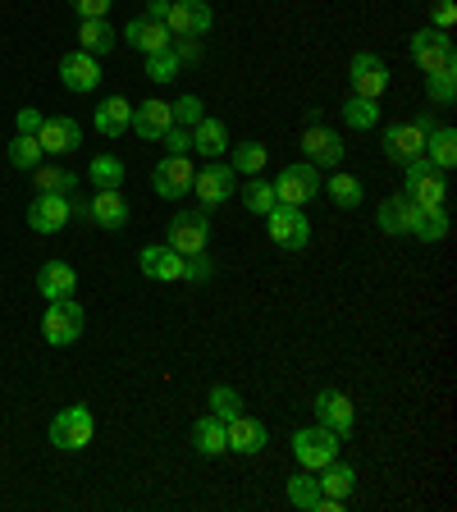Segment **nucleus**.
<instances>
[{"label": "nucleus", "mask_w": 457, "mask_h": 512, "mask_svg": "<svg viewBox=\"0 0 457 512\" xmlns=\"http://www.w3.org/2000/svg\"><path fill=\"white\" fill-rule=\"evenodd\" d=\"M110 5H115V0H69V10H74L78 19H106Z\"/></svg>", "instance_id": "nucleus-46"}, {"label": "nucleus", "mask_w": 457, "mask_h": 512, "mask_svg": "<svg viewBox=\"0 0 457 512\" xmlns=\"http://www.w3.org/2000/svg\"><path fill=\"white\" fill-rule=\"evenodd\" d=\"M42 110H32V106H23L19 110V133H37V128H42Z\"/></svg>", "instance_id": "nucleus-49"}, {"label": "nucleus", "mask_w": 457, "mask_h": 512, "mask_svg": "<svg viewBox=\"0 0 457 512\" xmlns=\"http://www.w3.org/2000/svg\"><path fill=\"white\" fill-rule=\"evenodd\" d=\"M426 96L435 106H453L457 101V74H426Z\"/></svg>", "instance_id": "nucleus-44"}, {"label": "nucleus", "mask_w": 457, "mask_h": 512, "mask_svg": "<svg viewBox=\"0 0 457 512\" xmlns=\"http://www.w3.org/2000/svg\"><path fill=\"white\" fill-rule=\"evenodd\" d=\"M138 266H142V275L156 279V284H174V279H183V256L174 252L170 243L142 247V252H138Z\"/></svg>", "instance_id": "nucleus-19"}, {"label": "nucleus", "mask_w": 457, "mask_h": 512, "mask_svg": "<svg viewBox=\"0 0 457 512\" xmlns=\"http://www.w3.org/2000/svg\"><path fill=\"white\" fill-rule=\"evenodd\" d=\"M275 188V202H284V206H307V202H316L320 197V170L311 165V160H302V165H284L279 170V179L270 183Z\"/></svg>", "instance_id": "nucleus-2"}, {"label": "nucleus", "mask_w": 457, "mask_h": 512, "mask_svg": "<svg viewBox=\"0 0 457 512\" xmlns=\"http://www.w3.org/2000/svg\"><path fill=\"white\" fill-rule=\"evenodd\" d=\"M316 480H320V494H325V499H339V503L348 499L352 490H357V471H352V467H343L339 458H334V462H325V467L316 471Z\"/></svg>", "instance_id": "nucleus-28"}, {"label": "nucleus", "mask_w": 457, "mask_h": 512, "mask_svg": "<svg viewBox=\"0 0 457 512\" xmlns=\"http://www.w3.org/2000/svg\"><path fill=\"white\" fill-rule=\"evenodd\" d=\"M60 83L69 87V92H78V96L96 92V87H101V64H96V55L69 51V55L60 60Z\"/></svg>", "instance_id": "nucleus-17"}, {"label": "nucleus", "mask_w": 457, "mask_h": 512, "mask_svg": "<svg viewBox=\"0 0 457 512\" xmlns=\"http://www.w3.org/2000/svg\"><path fill=\"white\" fill-rule=\"evenodd\" d=\"M238 412H243V398H238V389H229V384H215V389H211V416H220V421H234Z\"/></svg>", "instance_id": "nucleus-41"}, {"label": "nucleus", "mask_w": 457, "mask_h": 512, "mask_svg": "<svg viewBox=\"0 0 457 512\" xmlns=\"http://www.w3.org/2000/svg\"><path fill=\"white\" fill-rule=\"evenodd\" d=\"M165 243L174 247L179 256H192V252H206V243H211V211H183L170 220V229H165Z\"/></svg>", "instance_id": "nucleus-5"}, {"label": "nucleus", "mask_w": 457, "mask_h": 512, "mask_svg": "<svg viewBox=\"0 0 457 512\" xmlns=\"http://www.w3.org/2000/svg\"><path fill=\"white\" fill-rule=\"evenodd\" d=\"M119 37H124V42L133 46V51H142V55H156V51H165V46L174 42L170 28H165V23H156V19H147V14L128 23V28L119 32Z\"/></svg>", "instance_id": "nucleus-22"}, {"label": "nucleus", "mask_w": 457, "mask_h": 512, "mask_svg": "<svg viewBox=\"0 0 457 512\" xmlns=\"http://www.w3.org/2000/svg\"><path fill=\"white\" fill-rule=\"evenodd\" d=\"M211 275H215V261H211V256H202V252L183 256V279H188V284H206Z\"/></svg>", "instance_id": "nucleus-45"}, {"label": "nucleus", "mask_w": 457, "mask_h": 512, "mask_svg": "<svg viewBox=\"0 0 457 512\" xmlns=\"http://www.w3.org/2000/svg\"><path fill=\"white\" fill-rule=\"evenodd\" d=\"M311 407H316V421H320V426L334 430L339 439H348L352 426H357V407H352V398L339 394V389H320V398Z\"/></svg>", "instance_id": "nucleus-13"}, {"label": "nucleus", "mask_w": 457, "mask_h": 512, "mask_svg": "<svg viewBox=\"0 0 457 512\" xmlns=\"http://www.w3.org/2000/svg\"><path fill=\"white\" fill-rule=\"evenodd\" d=\"M87 174H92L96 188H119V183H124V160L119 156H92Z\"/></svg>", "instance_id": "nucleus-37"}, {"label": "nucleus", "mask_w": 457, "mask_h": 512, "mask_svg": "<svg viewBox=\"0 0 457 512\" xmlns=\"http://www.w3.org/2000/svg\"><path fill=\"white\" fill-rule=\"evenodd\" d=\"M133 128H138V138L147 142H160L165 133L174 128V115H170V101H142L133 110Z\"/></svg>", "instance_id": "nucleus-25"}, {"label": "nucleus", "mask_w": 457, "mask_h": 512, "mask_svg": "<svg viewBox=\"0 0 457 512\" xmlns=\"http://www.w3.org/2000/svg\"><path fill=\"white\" fill-rule=\"evenodd\" d=\"M87 215H92L101 229H124V224L133 220V211H128V202H124V192H119V188H96Z\"/></svg>", "instance_id": "nucleus-23"}, {"label": "nucleus", "mask_w": 457, "mask_h": 512, "mask_svg": "<svg viewBox=\"0 0 457 512\" xmlns=\"http://www.w3.org/2000/svg\"><path fill=\"white\" fill-rule=\"evenodd\" d=\"M147 78L151 83H174V78H179V55H174V46L147 55Z\"/></svg>", "instance_id": "nucleus-40"}, {"label": "nucleus", "mask_w": 457, "mask_h": 512, "mask_svg": "<svg viewBox=\"0 0 457 512\" xmlns=\"http://www.w3.org/2000/svg\"><path fill=\"white\" fill-rule=\"evenodd\" d=\"M412 234L421 238V243H444L448 238V211L444 206H421V211H416Z\"/></svg>", "instance_id": "nucleus-32"}, {"label": "nucleus", "mask_w": 457, "mask_h": 512, "mask_svg": "<svg viewBox=\"0 0 457 512\" xmlns=\"http://www.w3.org/2000/svg\"><path fill=\"white\" fill-rule=\"evenodd\" d=\"M32 174H37V188H42V192H60V197H69V192H74V183H78L74 174L60 170V165H37Z\"/></svg>", "instance_id": "nucleus-39"}, {"label": "nucleus", "mask_w": 457, "mask_h": 512, "mask_svg": "<svg viewBox=\"0 0 457 512\" xmlns=\"http://www.w3.org/2000/svg\"><path fill=\"white\" fill-rule=\"evenodd\" d=\"M266 229H270V243L284 247V252H302V247L311 243V220L302 215V206L275 202L266 215Z\"/></svg>", "instance_id": "nucleus-4"}, {"label": "nucleus", "mask_w": 457, "mask_h": 512, "mask_svg": "<svg viewBox=\"0 0 457 512\" xmlns=\"http://www.w3.org/2000/svg\"><path fill=\"white\" fill-rule=\"evenodd\" d=\"M416 211L421 206L407 197V192H394V197H384L380 202V211H375V220H380V229L384 234H412V224H416Z\"/></svg>", "instance_id": "nucleus-21"}, {"label": "nucleus", "mask_w": 457, "mask_h": 512, "mask_svg": "<svg viewBox=\"0 0 457 512\" xmlns=\"http://www.w3.org/2000/svg\"><path fill=\"white\" fill-rule=\"evenodd\" d=\"M37 142H42L46 156H69V151L83 147V128H78V119H69V115L42 119V128H37Z\"/></svg>", "instance_id": "nucleus-18"}, {"label": "nucleus", "mask_w": 457, "mask_h": 512, "mask_svg": "<svg viewBox=\"0 0 457 512\" xmlns=\"http://www.w3.org/2000/svg\"><path fill=\"white\" fill-rule=\"evenodd\" d=\"M96 435V421H92V407L74 403V407H64V412H55L51 421V444L64 448V453H83L87 444H92Z\"/></svg>", "instance_id": "nucleus-3"}, {"label": "nucleus", "mask_w": 457, "mask_h": 512, "mask_svg": "<svg viewBox=\"0 0 457 512\" xmlns=\"http://www.w3.org/2000/svg\"><path fill=\"white\" fill-rule=\"evenodd\" d=\"M170 115H174V124H179V128H197L206 119L202 96H179V101L170 106Z\"/></svg>", "instance_id": "nucleus-42"}, {"label": "nucleus", "mask_w": 457, "mask_h": 512, "mask_svg": "<svg viewBox=\"0 0 457 512\" xmlns=\"http://www.w3.org/2000/svg\"><path fill=\"white\" fill-rule=\"evenodd\" d=\"M192 151H202L206 160H220L224 151H229V128H224L215 115H206L202 124L192 128Z\"/></svg>", "instance_id": "nucleus-27"}, {"label": "nucleus", "mask_w": 457, "mask_h": 512, "mask_svg": "<svg viewBox=\"0 0 457 512\" xmlns=\"http://www.w3.org/2000/svg\"><path fill=\"white\" fill-rule=\"evenodd\" d=\"M266 156H270V151L261 147V142H238V147H234V160H229V170H234L238 179H252V174L266 170Z\"/></svg>", "instance_id": "nucleus-33"}, {"label": "nucleus", "mask_w": 457, "mask_h": 512, "mask_svg": "<svg viewBox=\"0 0 457 512\" xmlns=\"http://www.w3.org/2000/svg\"><path fill=\"white\" fill-rule=\"evenodd\" d=\"M5 156H10L14 170H37L46 151H42V142H37V133H19V138L5 147Z\"/></svg>", "instance_id": "nucleus-34"}, {"label": "nucleus", "mask_w": 457, "mask_h": 512, "mask_svg": "<svg viewBox=\"0 0 457 512\" xmlns=\"http://www.w3.org/2000/svg\"><path fill=\"white\" fill-rule=\"evenodd\" d=\"M74 288H78V275H74V266H64V261H46V266L37 270V293H42L46 302L69 298Z\"/></svg>", "instance_id": "nucleus-26"}, {"label": "nucleus", "mask_w": 457, "mask_h": 512, "mask_svg": "<svg viewBox=\"0 0 457 512\" xmlns=\"http://www.w3.org/2000/svg\"><path fill=\"white\" fill-rule=\"evenodd\" d=\"M325 192H330L334 206H343V211H357V206H362V179H352V174H334V179L325 183Z\"/></svg>", "instance_id": "nucleus-36"}, {"label": "nucleus", "mask_w": 457, "mask_h": 512, "mask_svg": "<svg viewBox=\"0 0 457 512\" xmlns=\"http://www.w3.org/2000/svg\"><path fill=\"white\" fill-rule=\"evenodd\" d=\"M339 444H343V439L316 421V426H307V430H298V435H293V458H298L307 471H320L325 462L339 458Z\"/></svg>", "instance_id": "nucleus-7"}, {"label": "nucleus", "mask_w": 457, "mask_h": 512, "mask_svg": "<svg viewBox=\"0 0 457 512\" xmlns=\"http://www.w3.org/2000/svg\"><path fill=\"white\" fill-rule=\"evenodd\" d=\"M83 325H87L83 307H78L74 298H60V302H51V307H46L42 334H46V343H51V348H69V343L83 339Z\"/></svg>", "instance_id": "nucleus-6"}, {"label": "nucleus", "mask_w": 457, "mask_h": 512, "mask_svg": "<svg viewBox=\"0 0 457 512\" xmlns=\"http://www.w3.org/2000/svg\"><path fill=\"white\" fill-rule=\"evenodd\" d=\"M192 192L202 197L206 211H215V206H224L238 192V174L229 170L224 160H206V170L192 174Z\"/></svg>", "instance_id": "nucleus-8"}, {"label": "nucleus", "mask_w": 457, "mask_h": 512, "mask_svg": "<svg viewBox=\"0 0 457 512\" xmlns=\"http://www.w3.org/2000/svg\"><path fill=\"white\" fill-rule=\"evenodd\" d=\"M453 19H457V5H453V0H435V28L448 32V28H453Z\"/></svg>", "instance_id": "nucleus-48"}, {"label": "nucleus", "mask_w": 457, "mask_h": 512, "mask_svg": "<svg viewBox=\"0 0 457 512\" xmlns=\"http://www.w3.org/2000/svg\"><path fill=\"white\" fill-rule=\"evenodd\" d=\"M348 78H352V96H371V101H380V96L389 92V64H384L380 55H371V51L352 55Z\"/></svg>", "instance_id": "nucleus-10"}, {"label": "nucleus", "mask_w": 457, "mask_h": 512, "mask_svg": "<svg viewBox=\"0 0 457 512\" xmlns=\"http://www.w3.org/2000/svg\"><path fill=\"white\" fill-rule=\"evenodd\" d=\"M224 439H229V453H261V448H266V426H261V421H252V416L247 412H238L234 421H224Z\"/></svg>", "instance_id": "nucleus-20"}, {"label": "nucleus", "mask_w": 457, "mask_h": 512, "mask_svg": "<svg viewBox=\"0 0 457 512\" xmlns=\"http://www.w3.org/2000/svg\"><path fill=\"white\" fill-rule=\"evenodd\" d=\"M407 170V197H412L416 206H444V192H448V183H444V170H435L426 156L421 160H407L403 165Z\"/></svg>", "instance_id": "nucleus-9"}, {"label": "nucleus", "mask_w": 457, "mask_h": 512, "mask_svg": "<svg viewBox=\"0 0 457 512\" xmlns=\"http://www.w3.org/2000/svg\"><path fill=\"white\" fill-rule=\"evenodd\" d=\"M426 160L435 165V170H453L457 165V133L448 124H439V128H430L426 133Z\"/></svg>", "instance_id": "nucleus-29"}, {"label": "nucleus", "mask_w": 457, "mask_h": 512, "mask_svg": "<svg viewBox=\"0 0 457 512\" xmlns=\"http://www.w3.org/2000/svg\"><path fill=\"white\" fill-rule=\"evenodd\" d=\"M160 142L170 147V156H188V151H192V133H188V128H179V124H174V128H170V133H165V138H160Z\"/></svg>", "instance_id": "nucleus-47"}, {"label": "nucleus", "mask_w": 457, "mask_h": 512, "mask_svg": "<svg viewBox=\"0 0 457 512\" xmlns=\"http://www.w3.org/2000/svg\"><path fill=\"white\" fill-rule=\"evenodd\" d=\"M192 448L197 453H206V458H220V453H229V439H224V421L220 416L206 412L197 426H192Z\"/></svg>", "instance_id": "nucleus-30"}, {"label": "nucleus", "mask_w": 457, "mask_h": 512, "mask_svg": "<svg viewBox=\"0 0 457 512\" xmlns=\"http://www.w3.org/2000/svg\"><path fill=\"white\" fill-rule=\"evenodd\" d=\"M165 10H170V0H147V19L165 23Z\"/></svg>", "instance_id": "nucleus-50"}, {"label": "nucleus", "mask_w": 457, "mask_h": 512, "mask_svg": "<svg viewBox=\"0 0 457 512\" xmlns=\"http://www.w3.org/2000/svg\"><path fill=\"white\" fill-rule=\"evenodd\" d=\"M302 151H307V160L316 165V170H334V165L343 160V138L325 124H307V133H302Z\"/></svg>", "instance_id": "nucleus-16"}, {"label": "nucleus", "mask_w": 457, "mask_h": 512, "mask_svg": "<svg viewBox=\"0 0 457 512\" xmlns=\"http://www.w3.org/2000/svg\"><path fill=\"white\" fill-rule=\"evenodd\" d=\"M92 124L101 138H124L128 128H133V106H128V96H106V101L96 106Z\"/></svg>", "instance_id": "nucleus-24"}, {"label": "nucleus", "mask_w": 457, "mask_h": 512, "mask_svg": "<svg viewBox=\"0 0 457 512\" xmlns=\"http://www.w3.org/2000/svg\"><path fill=\"white\" fill-rule=\"evenodd\" d=\"M192 165H188V156H165L151 170V188H156V197H165V202H179L183 192H192Z\"/></svg>", "instance_id": "nucleus-14"}, {"label": "nucleus", "mask_w": 457, "mask_h": 512, "mask_svg": "<svg viewBox=\"0 0 457 512\" xmlns=\"http://www.w3.org/2000/svg\"><path fill=\"white\" fill-rule=\"evenodd\" d=\"M407 51H412L421 74H457V51H453V37H448V32H439V28L412 32Z\"/></svg>", "instance_id": "nucleus-1"}, {"label": "nucleus", "mask_w": 457, "mask_h": 512, "mask_svg": "<svg viewBox=\"0 0 457 512\" xmlns=\"http://www.w3.org/2000/svg\"><path fill=\"white\" fill-rule=\"evenodd\" d=\"M426 124H389L384 128V156L394 160V165H407V160H421L426 156Z\"/></svg>", "instance_id": "nucleus-12"}, {"label": "nucleus", "mask_w": 457, "mask_h": 512, "mask_svg": "<svg viewBox=\"0 0 457 512\" xmlns=\"http://www.w3.org/2000/svg\"><path fill=\"white\" fill-rule=\"evenodd\" d=\"M243 202H247L252 215H270V206H275V188H270V183H256V174H252V183H243Z\"/></svg>", "instance_id": "nucleus-43"}, {"label": "nucleus", "mask_w": 457, "mask_h": 512, "mask_svg": "<svg viewBox=\"0 0 457 512\" xmlns=\"http://www.w3.org/2000/svg\"><path fill=\"white\" fill-rule=\"evenodd\" d=\"M288 503H293V508H302V512H316L320 480L316 476H293V480H288Z\"/></svg>", "instance_id": "nucleus-38"}, {"label": "nucleus", "mask_w": 457, "mask_h": 512, "mask_svg": "<svg viewBox=\"0 0 457 512\" xmlns=\"http://www.w3.org/2000/svg\"><path fill=\"white\" fill-rule=\"evenodd\" d=\"M343 124L348 128H375L380 124V106H375L371 96H348V101H343Z\"/></svg>", "instance_id": "nucleus-35"}, {"label": "nucleus", "mask_w": 457, "mask_h": 512, "mask_svg": "<svg viewBox=\"0 0 457 512\" xmlns=\"http://www.w3.org/2000/svg\"><path fill=\"white\" fill-rule=\"evenodd\" d=\"M165 28H170V37H206L211 32V5L206 0H170Z\"/></svg>", "instance_id": "nucleus-11"}, {"label": "nucleus", "mask_w": 457, "mask_h": 512, "mask_svg": "<svg viewBox=\"0 0 457 512\" xmlns=\"http://www.w3.org/2000/svg\"><path fill=\"white\" fill-rule=\"evenodd\" d=\"M119 42V32L110 28L106 19H83L78 23V46H83L87 55H110Z\"/></svg>", "instance_id": "nucleus-31"}, {"label": "nucleus", "mask_w": 457, "mask_h": 512, "mask_svg": "<svg viewBox=\"0 0 457 512\" xmlns=\"http://www.w3.org/2000/svg\"><path fill=\"white\" fill-rule=\"evenodd\" d=\"M69 215H74L69 197H60V192H42V197L28 206V229L32 234H60L64 224H69Z\"/></svg>", "instance_id": "nucleus-15"}]
</instances>
